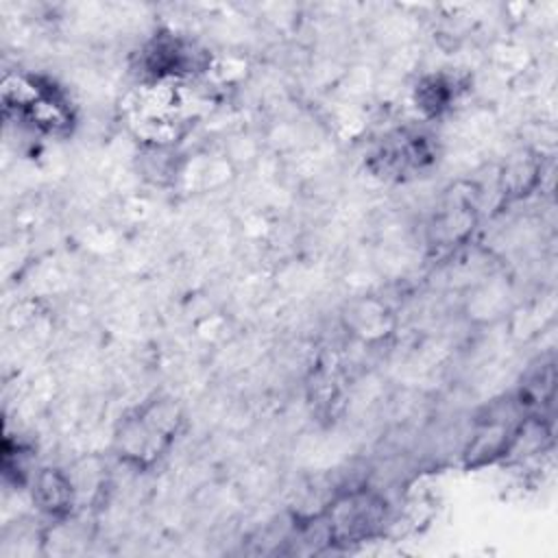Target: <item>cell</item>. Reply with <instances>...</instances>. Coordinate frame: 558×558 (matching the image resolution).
Instances as JSON below:
<instances>
[{"instance_id":"6da1fadb","label":"cell","mask_w":558,"mask_h":558,"mask_svg":"<svg viewBox=\"0 0 558 558\" xmlns=\"http://www.w3.org/2000/svg\"><path fill=\"white\" fill-rule=\"evenodd\" d=\"M181 418V410L172 399L148 401L120 421L113 436L118 456L137 466L155 462L170 447Z\"/></svg>"},{"instance_id":"7a4b0ae2","label":"cell","mask_w":558,"mask_h":558,"mask_svg":"<svg viewBox=\"0 0 558 558\" xmlns=\"http://www.w3.org/2000/svg\"><path fill=\"white\" fill-rule=\"evenodd\" d=\"M388 501L373 488H347L338 493L316 517L325 541L331 545H357L375 538L386 523Z\"/></svg>"},{"instance_id":"3957f363","label":"cell","mask_w":558,"mask_h":558,"mask_svg":"<svg viewBox=\"0 0 558 558\" xmlns=\"http://www.w3.org/2000/svg\"><path fill=\"white\" fill-rule=\"evenodd\" d=\"M76 497L78 488L61 469L46 466L33 477V501L44 514L52 519L68 517L76 506Z\"/></svg>"},{"instance_id":"277c9868","label":"cell","mask_w":558,"mask_h":558,"mask_svg":"<svg viewBox=\"0 0 558 558\" xmlns=\"http://www.w3.org/2000/svg\"><path fill=\"white\" fill-rule=\"evenodd\" d=\"M541 174V163L530 155H514L501 174V190L506 196H523L536 183Z\"/></svg>"},{"instance_id":"5b68a950","label":"cell","mask_w":558,"mask_h":558,"mask_svg":"<svg viewBox=\"0 0 558 558\" xmlns=\"http://www.w3.org/2000/svg\"><path fill=\"white\" fill-rule=\"evenodd\" d=\"M414 100H416V107L425 116L436 118V116H440L451 105V100H453V85L442 74L425 76L416 85Z\"/></svg>"}]
</instances>
